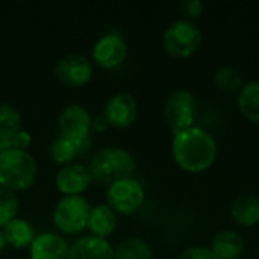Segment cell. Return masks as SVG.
Masks as SVG:
<instances>
[{"instance_id": "obj_1", "label": "cell", "mask_w": 259, "mask_h": 259, "mask_svg": "<svg viewBox=\"0 0 259 259\" xmlns=\"http://www.w3.org/2000/svg\"><path fill=\"white\" fill-rule=\"evenodd\" d=\"M171 153L175 162L184 171L203 173L215 162L217 143L209 132L193 126L173 134Z\"/></svg>"}, {"instance_id": "obj_2", "label": "cell", "mask_w": 259, "mask_h": 259, "mask_svg": "<svg viewBox=\"0 0 259 259\" xmlns=\"http://www.w3.org/2000/svg\"><path fill=\"white\" fill-rule=\"evenodd\" d=\"M87 168L93 182L109 187L117 181L132 178L137 161L134 155L123 147H105L90 159Z\"/></svg>"}, {"instance_id": "obj_3", "label": "cell", "mask_w": 259, "mask_h": 259, "mask_svg": "<svg viewBox=\"0 0 259 259\" xmlns=\"http://www.w3.org/2000/svg\"><path fill=\"white\" fill-rule=\"evenodd\" d=\"M38 175L35 158L27 150H9L0 153V187L12 193L29 190Z\"/></svg>"}, {"instance_id": "obj_4", "label": "cell", "mask_w": 259, "mask_h": 259, "mask_svg": "<svg viewBox=\"0 0 259 259\" xmlns=\"http://www.w3.org/2000/svg\"><path fill=\"white\" fill-rule=\"evenodd\" d=\"M202 30L194 21H173L162 35L164 50L173 58H188L194 55L202 44Z\"/></svg>"}, {"instance_id": "obj_5", "label": "cell", "mask_w": 259, "mask_h": 259, "mask_svg": "<svg viewBox=\"0 0 259 259\" xmlns=\"http://www.w3.org/2000/svg\"><path fill=\"white\" fill-rule=\"evenodd\" d=\"M90 202L83 196H62L53 211L55 228L65 235H76L88 225Z\"/></svg>"}, {"instance_id": "obj_6", "label": "cell", "mask_w": 259, "mask_h": 259, "mask_svg": "<svg viewBox=\"0 0 259 259\" xmlns=\"http://www.w3.org/2000/svg\"><path fill=\"white\" fill-rule=\"evenodd\" d=\"M146 193L143 185L134 179H121L111 184L106 190V202L115 214L132 215L144 203Z\"/></svg>"}, {"instance_id": "obj_7", "label": "cell", "mask_w": 259, "mask_h": 259, "mask_svg": "<svg viewBox=\"0 0 259 259\" xmlns=\"http://www.w3.org/2000/svg\"><path fill=\"white\" fill-rule=\"evenodd\" d=\"M197 102L188 90L173 91L164 105V118L173 134L194 126Z\"/></svg>"}, {"instance_id": "obj_8", "label": "cell", "mask_w": 259, "mask_h": 259, "mask_svg": "<svg viewBox=\"0 0 259 259\" xmlns=\"http://www.w3.org/2000/svg\"><path fill=\"white\" fill-rule=\"evenodd\" d=\"M93 73V64L83 55H65L55 65L56 79L70 88L85 87L91 80Z\"/></svg>"}, {"instance_id": "obj_9", "label": "cell", "mask_w": 259, "mask_h": 259, "mask_svg": "<svg viewBox=\"0 0 259 259\" xmlns=\"http://www.w3.org/2000/svg\"><path fill=\"white\" fill-rule=\"evenodd\" d=\"M127 58V44L118 33L102 35L93 47V61L103 70L118 68Z\"/></svg>"}, {"instance_id": "obj_10", "label": "cell", "mask_w": 259, "mask_h": 259, "mask_svg": "<svg viewBox=\"0 0 259 259\" xmlns=\"http://www.w3.org/2000/svg\"><path fill=\"white\" fill-rule=\"evenodd\" d=\"M103 115L108 120L109 127L126 129L132 126L138 117V102L134 94L120 91L106 102Z\"/></svg>"}, {"instance_id": "obj_11", "label": "cell", "mask_w": 259, "mask_h": 259, "mask_svg": "<svg viewBox=\"0 0 259 259\" xmlns=\"http://www.w3.org/2000/svg\"><path fill=\"white\" fill-rule=\"evenodd\" d=\"M91 121H93V117L90 115L88 109L79 103L67 105L61 111L59 118H58L61 135L71 138V140L90 138Z\"/></svg>"}, {"instance_id": "obj_12", "label": "cell", "mask_w": 259, "mask_h": 259, "mask_svg": "<svg viewBox=\"0 0 259 259\" xmlns=\"http://www.w3.org/2000/svg\"><path fill=\"white\" fill-rule=\"evenodd\" d=\"M91 184V175L82 164H70L61 167L55 176V185L64 196H82Z\"/></svg>"}, {"instance_id": "obj_13", "label": "cell", "mask_w": 259, "mask_h": 259, "mask_svg": "<svg viewBox=\"0 0 259 259\" xmlns=\"http://www.w3.org/2000/svg\"><path fill=\"white\" fill-rule=\"evenodd\" d=\"M70 246L61 234L41 232L36 234L29 247L30 259H68Z\"/></svg>"}, {"instance_id": "obj_14", "label": "cell", "mask_w": 259, "mask_h": 259, "mask_svg": "<svg viewBox=\"0 0 259 259\" xmlns=\"http://www.w3.org/2000/svg\"><path fill=\"white\" fill-rule=\"evenodd\" d=\"M90 146H91V138L71 140V138L59 135L49 146V158L52 162L65 167V165L74 164L76 159L85 155Z\"/></svg>"}, {"instance_id": "obj_15", "label": "cell", "mask_w": 259, "mask_h": 259, "mask_svg": "<svg viewBox=\"0 0 259 259\" xmlns=\"http://www.w3.org/2000/svg\"><path fill=\"white\" fill-rule=\"evenodd\" d=\"M68 259H114V247L108 240L87 235L70 247Z\"/></svg>"}, {"instance_id": "obj_16", "label": "cell", "mask_w": 259, "mask_h": 259, "mask_svg": "<svg viewBox=\"0 0 259 259\" xmlns=\"http://www.w3.org/2000/svg\"><path fill=\"white\" fill-rule=\"evenodd\" d=\"M117 225H118L117 214L112 211V208L108 203H100L91 208L87 228L93 237L106 240L115 232Z\"/></svg>"}, {"instance_id": "obj_17", "label": "cell", "mask_w": 259, "mask_h": 259, "mask_svg": "<svg viewBox=\"0 0 259 259\" xmlns=\"http://www.w3.org/2000/svg\"><path fill=\"white\" fill-rule=\"evenodd\" d=\"M231 217L244 228L259 225V199L252 194H241L231 203Z\"/></svg>"}, {"instance_id": "obj_18", "label": "cell", "mask_w": 259, "mask_h": 259, "mask_svg": "<svg viewBox=\"0 0 259 259\" xmlns=\"http://www.w3.org/2000/svg\"><path fill=\"white\" fill-rule=\"evenodd\" d=\"M211 250L219 259H241L244 240L235 231H222L212 238Z\"/></svg>"}, {"instance_id": "obj_19", "label": "cell", "mask_w": 259, "mask_h": 259, "mask_svg": "<svg viewBox=\"0 0 259 259\" xmlns=\"http://www.w3.org/2000/svg\"><path fill=\"white\" fill-rule=\"evenodd\" d=\"M2 231H3L6 244L14 249L30 247V244L33 243L36 237L35 228L26 219H20V217H15L14 220H11Z\"/></svg>"}, {"instance_id": "obj_20", "label": "cell", "mask_w": 259, "mask_h": 259, "mask_svg": "<svg viewBox=\"0 0 259 259\" xmlns=\"http://www.w3.org/2000/svg\"><path fill=\"white\" fill-rule=\"evenodd\" d=\"M238 108L249 121L259 124V79L243 85L238 94Z\"/></svg>"}, {"instance_id": "obj_21", "label": "cell", "mask_w": 259, "mask_h": 259, "mask_svg": "<svg viewBox=\"0 0 259 259\" xmlns=\"http://www.w3.org/2000/svg\"><path fill=\"white\" fill-rule=\"evenodd\" d=\"M114 259H153V252L143 238L132 237L114 249Z\"/></svg>"}, {"instance_id": "obj_22", "label": "cell", "mask_w": 259, "mask_h": 259, "mask_svg": "<svg viewBox=\"0 0 259 259\" xmlns=\"http://www.w3.org/2000/svg\"><path fill=\"white\" fill-rule=\"evenodd\" d=\"M214 83H215V87L220 91H225V93L240 91L243 88V85H244L240 71L235 70L234 67H229V65L220 67L215 71V74H214Z\"/></svg>"}, {"instance_id": "obj_23", "label": "cell", "mask_w": 259, "mask_h": 259, "mask_svg": "<svg viewBox=\"0 0 259 259\" xmlns=\"http://www.w3.org/2000/svg\"><path fill=\"white\" fill-rule=\"evenodd\" d=\"M23 131V118L20 111L9 105H0V135H14Z\"/></svg>"}, {"instance_id": "obj_24", "label": "cell", "mask_w": 259, "mask_h": 259, "mask_svg": "<svg viewBox=\"0 0 259 259\" xmlns=\"http://www.w3.org/2000/svg\"><path fill=\"white\" fill-rule=\"evenodd\" d=\"M18 214V199L11 190L0 187V229H3Z\"/></svg>"}, {"instance_id": "obj_25", "label": "cell", "mask_w": 259, "mask_h": 259, "mask_svg": "<svg viewBox=\"0 0 259 259\" xmlns=\"http://www.w3.org/2000/svg\"><path fill=\"white\" fill-rule=\"evenodd\" d=\"M30 144L32 135L24 129L14 135H0V153L9 150H27Z\"/></svg>"}, {"instance_id": "obj_26", "label": "cell", "mask_w": 259, "mask_h": 259, "mask_svg": "<svg viewBox=\"0 0 259 259\" xmlns=\"http://www.w3.org/2000/svg\"><path fill=\"white\" fill-rule=\"evenodd\" d=\"M205 5L200 0H182L179 3V11L184 17V20L193 21L194 18H199L203 14Z\"/></svg>"}, {"instance_id": "obj_27", "label": "cell", "mask_w": 259, "mask_h": 259, "mask_svg": "<svg viewBox=\"0 0 259 259\" xmlns=\"http://www.w3.org/2000/svg\"><path fill=\"white\" fill-rule=\"evenodd\" d=\"M178 259H219L211 247H200V246H193L185 249Z\"/></svg>"}, {"instance_id": "obj_28", "label": "cell", "mask_w": 259, "mask_h": 259, "mask_svg": "<svg viewBox=\"0 0 259 259\" xmlns=\"http://www.w3.org/2000/svg\"><path fill=\"white\" fill-rule=\"evenodd\" d=\"M108 129H109V123H108V120L105 118L103 114L93 118V121H91V131H96V132H99V134H103V132H106Z\"/></svg>"}, {"instance_id": "obj_29", "label": "cell", "mask_w": 259, "mask_h": 259, "mask_svg": "<svg viewBox=\"0 0 259 259\" xmlns=\"http://www.w3.org/2000/svg\"><path fill=\"white\" fill-rule=\"evenodd\" d=\"M6 246H8V244H6V240H5V235H3V231L0 229V252H3Z\"/></svg>"}, {"instance_id": "obj_30", "label": "cell", "mask_w": 259, "mask_h": 259, "mask_svg": "<svg viewBox=\"0 0 259 259\" xmlns=\"http://www.w3.org/2000/svg\"><path fill=\"white\" fill-rule=\"evenodd\" d=\"M0 99H2V94H0ZM0 105H2V103H0Z\"/></svg>"}]
</instances>
